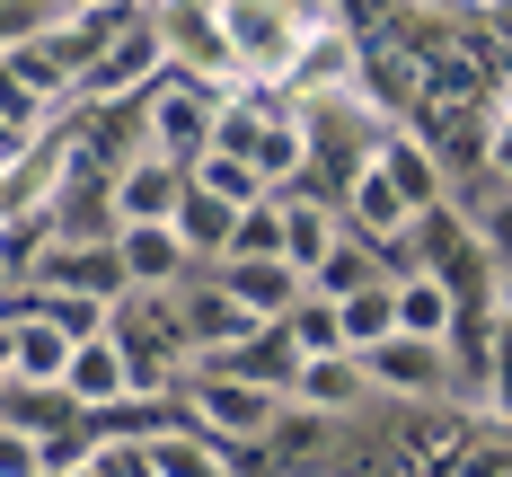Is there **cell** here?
<instances>
[{"label":"cell","instance_id":"obj_12","mask_svg":"<svg viewBox=\"0 0 512 477\" xmlns=\"http://www.w3.org/2000/svg\"><path fill=\"white\" fill-rule=\"evenodd\" d=\"M212 283H221L248 318H265V327H283V318H292V301L309 292L301 265H283V257H221V265H212Z\"/></svg>","mask_w":512,"mask_h":477},{"label":"cell","instance_id":"obj_27","mask_svg":"<svg viewBox=\"0 0 512 477\" xmlns=\"http://www.w3.org/2000/svg\"><path fill=\"white\" fill-rule=\"evenodd\" d=\"M36 318H45L53 336H71V345H89V336H106V301H80V292H45V283H36Z\"/></svg>","mask_w":512,"mask_h":477},{"label":"cell","instance_id":"obj_20","mask_svg":"<svg viewBox=\"0 0 512 477\" xmlns=\"http://www.w3.org/2000/svg\"><path fill=\"white\" fill-rule=\"evenodd\" d=\"M230 221H239V212L221 204V195H204L195 177H186V195H177V212H168V230L186 239V257H195V265H221V257H230Z\"/></svg>","mask_w":512,"mask_h":477},{"label":"cell","instance_id":"obj_8","mask_svg":"<svg viewBox=\"0 0 512 477\" xmlns=\"http://www.w3.org/2000/svg\"><path fill=\"white\" fill-rule=\"evenodd\" d=\"M336 212H345V230H354V239H371V248H389V239H415V204L398 195V177H389L371 151H362V168L345 177Z\"/></svg>","mask_w":512,"mask_h":477},{"label":"cell","instance_id":"obj_23","mask_svg":"<svg viewBox=\"0 0 512 477\" xmlns=\"http://www.w3.org/2000/svg\"><path fill=\"white\" fill-rule=\"evenodd\" d=\"M362 283H389V274H380V257H371V239L336 230V248L309 265V292H318V301H354Z\"/></svg>","mask_w":512,"mask_h":477},{"label":"cell","instance_id":"obj_26","mask_svg":"<svg viewBox=\"0 0 512 477\" xmlns=\"http://www.w3.org/2000/svg\"><path fill=\"white\" fill-rule=\"evenodd\" d=\"M283 336H292V354H301V363H318V354H345V327H336V301H318V292H301V301H292Z\"/></svg>","mask_w":512,"mask_h":477},{"label":"cell","instance_id":"obj_31","mask_svg":"<svg viewBox=\"0 0 512 477\" xmlns=\"http://www.w3.org/2000/svg\"><path fill=\"white\" fill-rule=\"evenodd\" d=\"M486 318L512 327V265H495V283H486Z\"/></svg>","mask_w":512,"mask_h":477},{"label":"cell","instance_id":"obj_22","mask_svg":"<svg viewBox=\"0 0 512 477\" xmlns=\"http://www.w3.org/2000/svg\"><path fill=\"white\" fill-rule=\"evenodd\" d=\"M151 469L159 477H230V451H221L212 433H195L186 407H177V424H159V433H151Z\"/></svg>","mask_w":512,"mask_h":477},{"label":"cell","instance_id":"obj_35","mask_svg":"<svg viewBox=\"0 0 512 477\" xmlns=\"http://www.w3.org/2000/svg\"><path fill=\"white\" fill-rule=\"evenodd\" d=\"M486 106H495V124H512V71L495 80V98H486Z\"/></svg>","mask_w":512,"mask_h":477},{"label":"cell","instance_id":"obj_28","mask_svg":"<svg viewBox=\"0 0 512 477\" xmlns=\"http://www.w3.org/2000/svg\"><path fill=\"white\" fill-rule=\"evenodd\" d=\"M230 257H283V195H265L230 221Z\"/></svg>","mask_w":512,"mask_h":477},{"label":"cell","instance_id":"obj_16","mask_svg":"<svg viewBox=\"0 0 512 477\" xmlns=\"http://www.w3.org/2000/svg\"><path fill=\"white\" fill-rule=\"evenodd\" d=\"M62 398H71L80 416H106V407H124V398H133V363H124V345H115V336H89V345H71Z\"/></svg>","mask_w":512,"mask_h":477},{"label":"cell","instance_id":"obj_33","mask_svg":"<svg viewBox=\"0 0 512 477\" xmlns=\"http://www.w3.org/2000/svg\"><path fill=\"white\" fill-rule=\"evenodd\" d=\"M98 9H151V0H62V18H98Z\"/></svg>","mask_w":512,"mask_h":477},{"label":"cell","instance_id":"obj_4","mask_svg":"<svg viewBox=\"0 0 512 477\" xmlns=\"http://www.w3.org/2000/svg\"><path fill=\"white\" fill-rule=\"evenodd\" d=\"M159 71H168V45H159L151 9H142V18H124V27L89 53V71H80V106H106V98L124 106V98H142Z\"/></svg>","mask_w":512,"mask_h":477},{"label":"cell","instance_id":"obj_3","mask_svg":"<svg viewBox=\"0 0 512 477\" xmlns=\"http://www.w3.org/2000/svg\"><path fill=\"white\" fill-rule=\"evenodd\" d=\"M309 36H327V27H301L283 0H221V45H230V71L256 80V89H283Z\"/></svg>","mask_w":512,"mask_h":477},{"label":"cell","instance_id":"obj_11","mask_svg":"<svg viewBox=\"0 0 512 477\" xmlns=\"http://www.w3.org/2000/svg\"><path fill=\"white\" fill-rule=\"evenodd\" d=\"M415 133H424V151L442 159V168H477V177H486V142H495V106L486 98H424V124H415Z\"/></svg>","mask_w":512,"mask_h":477},{"label":"cell","instance_id":"obj_39","mask_svg":"<svg viewBox=\"0 0 512 477\" xmlns=\"http://www.w3.org/2000/svg\"><path fill=\"white\" fill-rule=\"evenodd\" d=\"M318 477H327V469H318Z\"/></svg>","mask_w":512,"mask_h":477},{"label":"cell","instance_id":"obj_15","mask_svg":"<svg viewBox=\"0 0 512 477\" xmlns=\"http://www.w3.org/2000/svg\"><path fill=\"white\" fill-rule=\"evenodd\" d=\"M115 257H124V274H133V292H177L186 274H204L168 221H133V230H115Z\"/></svg>","mask_w":512,"mask_h":477},{"label":"cell","instance_id":"obj_6","mask_svg":"<svg viewBox=\"0 0 512 477\" xmlns=\"http://www.w3.org/2000/svg\"><path fill=\"white\" fill-rule=\"evenodd\" d=\"M27 283H45V292H80V301H124L133 292V274L115 257V239H45V257L27 265Z\"/></svg>","mask_w":512,"mask_h":477},{"label":"cell","instance_id":"obj_24","mask_svg":"<svg viewBox=\"0 0 512 477\" xmlns=\"http://www.w3.org/2000/svg\"><path fill=\"white\" fill-rule=\"evenodd\" d=\"M336 327H345V354H371L398 336V292L389 283H362L354 301H336Z\"/></svg>","mask_w":512,"mask_h":477},{"label":"cell","instance_id":"obj_2","mask_svg":"<svg viewBox=\"0 0 512 477\" xmlns=\"http://www.w3.org/2000/svg\"><path fill=\"white\" fill-rule=\"evenodd\" d=\"M177 407H186V424L212 433L221 451H265L292 398H274V389H256V380H230V371H186Z\"/></svg>","mask_w":512,"mask_h":477},{"label":"cell","instance_id":"obj_34","mask_svg":"<svg viewBox=\"0 0 512 477\" xmlns=\"http://www.w3.org/2000/svg\"><path fill=\"white\" fill-rule=\"evenodd\" d=\"M512 0H451V18H504Z\"/></svg>","mask_w":512,"mask_h":477},{"label":"cell","instance_id":"obj_17","mask_svg":"<svg viewBox=\"0 0 512 477\" xmlns=\"http://www.w3.org/2000/svg\"><path fill=\"white\" fill-rule=\"evenodd\" d=\"M371 159L398 177V195H407L415 212H433V204H451V168L424 151V133L415 124H380V142H371Z\"/></svg>","mask_w":512,"mask_h":477},{"label":"cell","instance_id":"obj_9","mask_svg":"<svg viewBox=\"0 0 512 477\" xmlns=\"http://www.w3.org/2000/svg\"><path fill=\"white\" fill-rule=\"evenodd\" d=\"M177 195H186V168L159 159V151H133L115 177H106V221H115V230H133V221H168Z\"/></svg>","mask_w":512,"mask_h":477},{"label":"cell","instance_id":"obj_38","mask_svg":"<svg viewBox=\"0 0 512 477\" xmlns=\"http://www.w3.org/2000/svg\"><path fill=\"white\" fill-rule=\"evenodd\" d=\"M36 477H53V469H36Z\"/></svg>","mask_w":512,"mask_h":477},{"label":"cell","instance_id":"obj_25","mask_svg":"<svg viewBox=\"0 0 512 477\" xmlns=\"http://www.w3.org/2000/svg\"><path fill=\"white\" fill-rule=\"evenodd\" d=\"M186 177H195L204 195H221L230 212H248V204H265V195H274V186H265V177L248 168V159H230V151H204L195 168H186Z\"/></svg>","mask_w":512,"mask_h":477},{"label":"cell","instance_id":"obj_10","mask_svg":"<svg viewBox=\"0 0 512 477\" xmlns=\"http://www.w3.org/2000/svg\"><path fill=\"white\" fill-rule=\"evenodd\" d=\"M168 301H177V336H186V363H204V354H221L230 336H248V327H256V318L239 310L221 283H212V265H204V274H186Z\"/></svg>","mask_w":512,"mask_h":477},{"label":"cell","instance_id":"obj_19","mask_svg":"<svg viewBox=\"0 0 512 477\" xmlns=\"http://www.w3.org/2000/svg\"><path fill=\"white\" fill-rule=\"evenodd\" d=\"M336 230H345V212L327 204V195H283V265H301V283H309V265L336 248Z\"/></svg>","mask_w":512,"mask_h":477},{"label":"cell","instance_id":"obj_1","mask_svg":"<svg viewBox=\"0 0 512 477\" xmlns=\"http://www.w3.org/2000/svg\"><path fill=\"white\" fill-rule=\"evenodd\" d=\"M221 80H204V71H159L151 89H142V151L177 159V168H195V159L212 151V124H221Z\"/></svg>","mask_w":512,"mask_h":477},{"label":"cell","instance_id":"obj_29","mask_svg":"<svg viewBox=\"0 0 512 477\" xmlns=\"http://www.w3.org/2000/svg\"><path fill=\"white\" fill-rule=\"evenodd\" d=\"M36 469H45V433L0 416V477H36Z\"/></svg>","mask_w":512,"mask_h":477},{"label":"cell","instance_id":"obj_36","mask_svg":"<svg viewBox=\"0 0 512 477\" xmlns=\"http://www.w3.org/2000/svg\"><path fill=\"white\" fill-rule=\"evenodd\" d=\"M398 9H424V18H451V0H398Z\"/></svg>","mask_w":512,"mask_h":477},{"label":"cell","instance_id":"obj_30","mask_svg":"<svg viewBox=\"0 0 512 477\" xmlns=\"http://www.w3.org/2000/svg\"><path fill=\"white\" fill-rule=\"evenodd\" d=\"M486 424L512 433V327H495V371H486Z\"/></svg>","mask_w":512,"mask_h":477},{"label":"cell","instance_id":"obj_37","mask_svg":"<svg viewBox=\"0 0 512 477\" xmlns=\"http://www.w3.org/2000/svg\"><path fill=\"white\" fill-rule=\"evenodd\" d=\"M0 389H9V327H0Z\"/></svg>","mask_w":512,"mask_h":477},{"label":"cell","instance_id":"obj_32","mask_svg":"<svg viewBox=\"0 0 512 477\" xmlns=\"http://www.w3.org/2000/svg\"><path fill=\"white\" fill-rule=\"evenodd\" d=\"M486 177L512 186V124H495V142H486Z\"/></svg>","mask_w":512,"mask_h":477},{"label":"cell","instance_id":"obj_18","mask_svg":"<svg viewBox=\"0 0 512 477\" xmlns=\"http://www.w3.org/2000/svg\"><path fill=\"white\" fill-rule=\"evenodd\" d=\"M389 292H398V336H415V345H442V336L460 327V292H451V283H442L433 265L398 274Z\"/></svg>","mask_w":512,"mask_h":477},{"label":"cell","instance_id":"obj_7","mask_svg":"<svg viewBox=\"0 0 512 477\" xmlns=\"http://www.w3.org/2000/svg\"><path fill=\"white\" fill-rule=\"evenodd\" d=\"M151 27H159V45H168L177 71H204V80H221V89H239L230 45H221V9H212V0H151Z\"/></svg>","mask_w":512,"mask_h":477},{"label":"cell","instance_id":"obj_5","mask_svg":"<svg viewBox=\"0 0 512 477\" xmlns=\"http://www.w3.org/2000/svg\"><path fill=\"white\" fill-rule=\"evenodd\" d=\"M362 380L380 407H451V354L442 345H415V336H389L362 354Z\"/></svg>","mask_w":512,"mask_h":477},{"label":"cell","instance_id":"obj_21","mask_svg":"<svg viewBox=\"0 0 512 477\" xmlns=\"http://www.w3.org/2000/svg\"><path fill=\"white\" fill-rule=\"evenodd\" d=\"M62 371H71V336H53L45 318H18L9 327V380L18 389H62Z\"/></svg>","mask_w":512,"mask_h":477},{"label":"cell","instance_id":"obj_13","mask_svg":"<svg viewBox=\"0 0 512 477\" xmlns=\"http://www.w3.org/2000/svg\"><path fill=\"white\" fill-rule=\"evenodd\" d=\"M292 407L318 416V424H345V416H362V407H380V398H371V380H362V354H318V363L292 371Z\"/></svg>","mask_w":512,"mask_h":477},{"label":"cell","instance_id":"obj_14","mask_svg":"<svg viewBox=\"0 0 512 477\" xmlns=\"http://www.w3.org/2000/svg\"><path fill=\"white\" fill-rule=\"evenodd\" d=\"M186 371H230V380H256V389L292 398V371H301V354H292V336H283V327H265V318H256L248 336H230L221 354H204V363H186Z\"/></svg>","mask_w":512,"mask_h":477}]
</instances>
